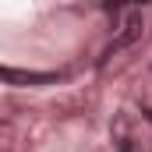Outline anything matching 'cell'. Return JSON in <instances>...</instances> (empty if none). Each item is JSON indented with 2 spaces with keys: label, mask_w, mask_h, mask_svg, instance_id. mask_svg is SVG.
I'll list each match as a JSON object with an SVG mask.
<instances>
[{
  "label": "cell",
  "mask_w": 152,
  "mask_h": 152,
  "mask_svg": "<svg viewBox=\"0 0 152 152\" xmlns=\"http://www.w3.org/2000/svg\"><path fill=\"white\" fill-rule=\"evenodd\" d=\"M142 28H145V25H142V14H131V18L124 21V28H120V36H117L113 42L106 46V57H113L117 50H124V46H131L134 39H142Z\"/></svg>",
  "instance_id": "6da1fadb"
},
{
  "label": "cell",
  "mask_w": 152,
  "mask_h": 152,
  "mask_svg": "<svg viewBox=\"0 0 152 152\" xmlns=\"http://www.w3.org/2000/svg\"><path fill=\"white\" fill-rule=\"evenodd\" d=\"M103 4H106V11H120V7H124L127 0H103Z\"/></svg>",
  "instance_id": "7a4b0ae2"
},
{
  "label": "cell",
  "mask_w": 152,
  "mask_h": 152,
  "mask_svg": "<svg viewBox=\"0 0 152 152\" xmlns=\"http://www.w3.org/2000/svg\"><path fill=\"white\" fill-rule=\"evenodd\" d=\"M134 4H145V0H134Z\"/></svg>",
  "instance_id": "3957f363"
},
{
  "label": "cell",
  "mask_w": 152,
  "mask_h": 152,
  "mask_svg": "<svg viewBox=\"0 0 152 152\" xmlns=\"http://www.w3.org/2000/svg\"><path fill=\"white\" fill-rule=\"evenodd\" d=\"M124 152H131V149H124Z\"/></svg>",
  "instance_id": "277c9868"
}]
</instances>
